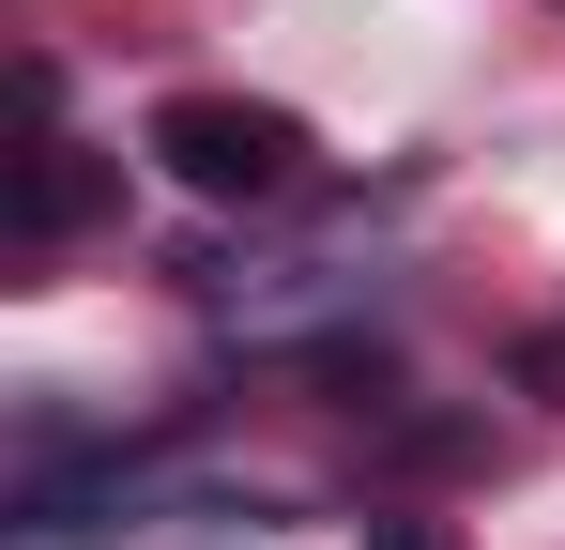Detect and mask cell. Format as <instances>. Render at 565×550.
Segmentation results:
<instances>
[{
	"instance_id": "7a4b0ae2",
	"label": "cell",
	"mask_w": 565,
	"mask_h": 550,
	"mask_svg": "<svg viewBox=\"0 0 565 550\" xmlns=\"http://www.w3.org/2000/svg\"><path fill=\"white\" fill-rule=\"evenodd\" d=\"M93 214H122V154H77V138H31V154H15V199H0V245H15V261L77 245Z\"/></svg>"
},
{
	"instance_id": "6da1fadb",
	"label": "cell",
	"mask_w": 565,
	"mask_h": 550,
	"mask_svg": "<svg viewBox=\"0 0 565 550\" xmlns=\"http://www.w3.org/2000/svg\"><path fill=\"white\" fill-rule=\"evenodd\" d=\"M138 154L184 183V199H290L306 183V123L290 107H245V92H169L138 123Z\"/></svg>"
},
{
	"instance_id": "3957f363",
	"label": "cell",
	"mask_w": 565,
	"mask_h": 550,
	"mask_svg": "<svg viewBox=\"0 0 565 550\" xmlns=\"http://www.w3.org/2000/svg\"><path fill=\"white\" fill-rule=\"evenodd\" d=\"M352 550H459V520H428V505H382Z\"/></svg>"
}]
</instances>
